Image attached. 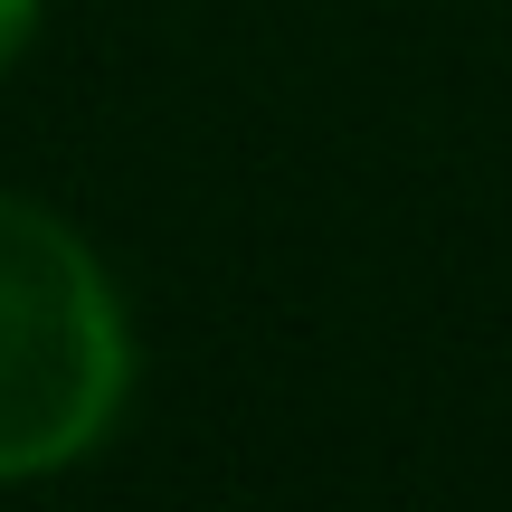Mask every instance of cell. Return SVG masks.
<instances>
[{
	"mask_svg": "<svg viewBox=\"0 0 512 512\" xmlns=\"http://www.w3.org/2000/svg\"><path fill=\"white\" fill-rule=\"evenodd\" d=\"M124 399V313L95 256L29 200H0V475L86 456Z\"/></svg>",
	"mask_w": 512,
	"mask_h": 512,
	"instance_id": "1",
	"label": "cell"
},
{
	"mask_svg": "<svg viewBox=\"0 0 512 512\" xmlns=\"http://www.w3.org/2000/svg\"><path fill=\"white\" fill-rule=\"evenodd\" d=\"M29 29H38V0H0V67L29 48Z\"/></svg>",
	"mask_w": 512,
	"mask_h": 512,
	"instance_id": "2",
	"label": "cell"
}]
</instances>
